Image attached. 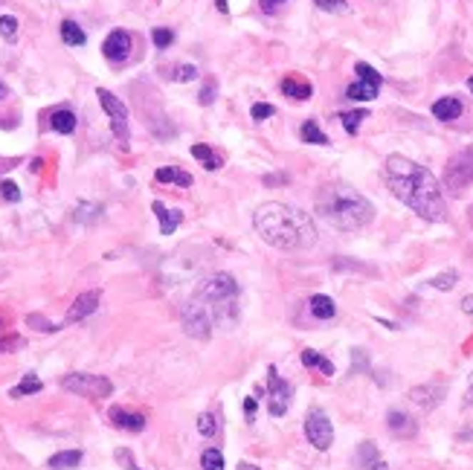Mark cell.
<instances>
[{
    "label": "cell",
    "instance_id": "obj_1",
    "mask_svg": "<svg viewBox=\"0 0 473 470\" xmlns=\"http://www.w3.org/2000/svg\"><path fill=\"white\" fill-rule=\"evenodd\" d=\"M383 178H386V186L392 189V195L401 203H407L412 212H418L424 221L447 218V203L442 198V186L429 168L412 163L410 157L392 154L383 163Z\"/></svg>",
    "mask_w": 473,
    "mask_h": 470
},
{
    "label": "cell",
    "instance_id": "obj_2",
    "mask_svg": "<svg viewBox=\"0 0 473 470\" xmlns=\"http://www.w3.org/2000/svg\"><path fill=\"white\" fill-rule=\"evenodd\" d=\"M255 233H259L276 250H311L317 244V227L308 212L288 206V203H262L253 215Z\"/></svg>",
    "mask_w": 473,
    "mask_h": 470
},
{
    "label": "cell",
    "instance_id": "obj_3",
    "mask_svg": "<svg viewBox=\"0 0 473 470\" xmlns=\"http://www.w3.org/2000/svg\"><path fill=\"white\" fill-rule=\"evenodd\" d=\"M317 215L328 221L334 230L357 233L372 224L375 206L357 189L346 183H331V186H322L317 195Z\"/></svg>",
    "mask_w": 473,
    "mask_h": 470
},
{
    "label": "cell",
    "instance_id": "obj_4",
    "mask_svg": "<svg viewBox=\"0 0 473 470\" xmlns=\"http://www.w3.org/2000/svg\"><path fill=\"white\" fill-rule=\"evenodd\" d=\"M61 387L73 395H81V398H93V401H102L113 392V383L102 374H84V372H73V374H64L61 377Z\"/></svg>",
    "mask_w": 473,
    "mask_h": 470
},
{
    "label": "cell",
    "instance_id": "obj_5",
    "mask_svg": "<svg viewBox=\"0 0 473 470\" xmlns=\"http://www.w3.org/2000/svg\"><path fill=\"white\" fill-rule=\"evenodd\" d=\"M444 186L450 192H462L467 186H473V145L456 151L447 165H444Z\"/></svg>",
    "mask_w": 473,
    "mask_h": 470
},
{
    "label": "cell",
    "instance_id": "obj_6",
    "mask_svg": "<svg viewBox=\"0 0 473 470\" xmlns=\"http://www.w3.org/2000/svg\"><path fill=\"white\" fill-rule=\"evenodd\" d=\"M195 299H200V302H206V305L224 302V299H238V282L230 273H215L198 287Z\"/></svg>",
    "mask_w": 473,
    "mask_h": 470
},
{
    "label": "cell",
    "instance_id": "obj_7",
    "mask_svg": "<svg viewBox=\"0 0 473 470\" xmlns=\"http://www.w3.org/2000/svg\"><path fill=\"white\" fill-rule=\"evenodd\" d=\"M212 314H209V305L200 302V299H192V302L183 308V328L189 337L195 339H209L212 337Z\"/></svg>",
    "mask_w": 473,
    "mask_h": 470
},
{
    "label": "cell",
    "instance_id": "obj_8",
    "mask_svg": "<svg viewBox=\"0 0 473 470\" xmlns=\"http://www.w3.org/2000/svg\"><path fill=\"white\" fill-rule=\"evenodd\" d=\"M96 96H99V105H102V111L108 113V119H111V128H113V134H116V140H122V143H128V137H131V131H128V108L111 93V91H105V88H99L96 91Z\"/></svg>",
    "mask_w": 473,
    "mask_h": 470
},
{
    "label": "cell",
    "instance_id": "obj_9",
    "mask_svg": "<svg viewBox=\"0 0 473 470\" xmlns=\"http://www.w3.org/2000/svg\"><path fill=\"white\" fill-rule=\"evenodd\" d=\"M268 409H270V415L273 418H282L285 412H288V404H290V398H293V387L288 380H282L279 377V372L270 366L268 369Z\"/></svg>",
    "mask_w": 473,
    "mask_h": 470
},
{
    "label": "cell",
    "instance_id": "obj_10",
    "mask_svg": "<svg viewBox=\"0 0 473 470\" xmlns=\"http://www.w3.org/2000/svg\"><path fill=\"white\" fill-rule=\"evenodd\" d=\"M305 436L317 450H328L334 444V426L322 409H311L305 418Z\"/></svg>",
    "mask_w": 473,
    "mask_h": 470
},
{
    "label": "cell",
    "instance_id": "obj_11",
    "mask_svg": "<svg viewBox=\"0 0 473 470\" xmlns=\"http://www.w3.org/2000/svg\"><path fill=\"white\" fill-rule=\"evenodd\" d=\"M444 395H447V387L444 383H421V387H412L410 389V401L412 404H418L424 412H429V409H436L442 401H444Z\"/></svg>",
    "mask_w": 473,
    "mask_h": 470
},
{
    "label": "cell",
    "instance_id": "obj_12",
    "mask_svg": "<svg viewBox=\"0 0 473 470\" xmlns=\"http://www.w3.org/2000/svg\"><path fill=\"white\" fill-rule=\"evenodd\" d=\"M102 302V290H84L76 296V302L67 308V317H64V325H73V322H81L84 317H91Z\"/></svg>",
    "mask_w": 473,
    "mask_h": 470
},
{
    "label": "cell",
    "instance_id": "obj_13",
    "mask_svg": "<svg viewBox=\"0 0 473 470\" xmlns=\"http://www.w3.org/2000/svg\"><path fill=\"white\" fill-rule=\"evenodd\" d=\"M131 35H128L125 29H113L108 38H105V44H102V53H105V58L108 61H113V64H122L128 56H131Z\"/></svg>",
    "mask_w": 473,
    "mask_h": 470
},
{
    "label": "cell",
    "instance_id": "obj_14",
    "mask_svg": "<svg viewBox=\"0 0 473 470\" xmlns=\"http://www.w3.org/2000/svg\"><path fill=\"white\" fill-rule=\"evenodd\" d=\"M151 212L160 218V235H171L180 224H183V212L180 209H168L166 203H160V200H154L151 203Z\"/></svg>",
    "mask_w": 473,
    "mask_h": 470
},
{
    "label": "cell",
    "instance_id": "obj_15",
    "mask_svg": "<svg viewBox=\"0 0 473 470\" xmlns=\"http://www.w3.org/2000/svg\"><path fill=\"white\" fill-rule=\"evenodd\" d=\"M386 426H390V433L395 439H412L418 433V424L407 412H401V409H392L390 415H386Z\"/></svg>",
    "mask_w": 473,
    "mask_h": 470
},
{
    "label": "cell",
    "instance_id": "obj_16",
    "mask_svg": "<svg viewBox=\"0 0 473 470\" xmlns=\"http://www.w3.org/2000/svg\"><path fill=\"white\" fill-rule=\"evenodd\" d=\"M108 415H111L113 426H119V430H128V433L146 430V415H140V412H128V409H122V407H111Z\"/></svg>",
    "mask_w": 473,
    "mask_h": 470
},
{
    "label": "cell",
    "instance_id": "obj_17",
    "mask_svg": "<svg viewBox=\"0 0 473 470\" xmlns=\"http://www.w3.org/2000/svg\"><path fill=\"white\" fill-rule=\"evenodd\" d=\"M357 467L360 470H386V461L380 459V453H377V447H375V441H363L360 447H357Z\"/></svg>",
    "mask_w": 473,
    "mask_h": 470
},
{
    "label": "cell",
    "instance_id": "obj_18",
    "mask_svg": "<svg viewBox=\"0 0 473 470\" xmlns=\"http://www.w3.org/2000/svg\"><path fill=\"white\" fill-rule=\"evenodd\" d=\"M282 93H285L288 99H296V102H308L314 91H311L308 81L296 78V76H288V78H282Z\"/></svg>",
    "mask_w": 473,
    "mask_h": 470
},
{
    "label": "cell",
    "instance_id": "obj_19",
    "mask_svg": "<svg viewBox=\"0 0 473 470\" xmlns=\"http://www.w3.org/2000/svg\"><path fill=\"white\" fill-rule=\"evenodd\" d=\"M433 116L442 122H453L462 116V102L456 96H442L439 102H433Z\"/></svg>",
    "mask_w": 473,
    "mask_h": 470
},
{
    "label": "cell",
    "instance_id": "obj_20",
    "mask_svg": "<svg viewBox=\"0 0 473 470\" xmlns=\"http://www.w3.org/2000/svg\"><path fill=\"white\" fill-rule=\"evenodd\" d=\"M311 314L317 317V320H334L337 317V305H334V299L331 296H325V293H317V296H311Z\"/></svg>",
    "mask_w": 473,
    "mask_h": 470
},
{
    "label": "cell",
    "instance_id": "obj_21",
    "mask_svg": "<svg viewBox=\"0 0 473 470\" xmlns=\"http://www.w3.org/2000/svg\"><path fill=\"white\" fill-rule=\"evenodd\" d=\"M81 459H84V453H81V450H61V453L50 456L47 467H53V470H73V467H78V464H81Z\"/></svg>",
    "mask_w": 473,
    "mask_h": 470
},
{
    "label": "cell",
    "instance_id": "obj_22",
    "mask_svg": "<svg viewBox=\"0 0 473 470\" xmlns=\"http://www.w3.org/2000/svg\"><path fill=\"white\" fill-rule=\"evenodd\" d=\"M50 128H53L56 134H73V131H76V113L67 111V108L56 111V113L50 116Z\"/></svg>",
    "mask_w": 473,
    "mask_h": 470
},
{
    "label": "cell",
    "instance_id": "obj_23",
    "mask_svg": "<svg viewBox=\"0 0 473 470\" xmlns=\"http://www.w3.org/2000/svg\"><path fill=\"white\" fill-rule=\"evenodd\" d=\"M192 157L203 163L206 172H215V168H221V163H224V157H221V154H215V151H212L209 145H203V143L192 145Z\"/></svg>",
    "mask_w": 473,
    "mask_h": 470
},
{
    "label": "cell",
    "instance_id": "obj_24",
    "mask_svg": "<svg viewBox=\"0 0 473 470\" xmlns=\"http://www.w3.org/2000/svg\"><path fill=\"white\" fill-rule=\"evenodd\" d=\"M157 183H178V186H192V175H186V172H180V168H175V165H163V168H157Z\"/></svg>",
    "mask_w": 473,
    "mask_h": 470
},
{
    "label": "cell",
    "instance_id": "obj_25",
    "mask_svg": "<svg viewBox=\"0 0 473 470\" xmlns=\"http://www.w3.org/2000/svg\"><path fill=\"white\" fill-rule=\"evenodd\" d=\"M346 96H349V99H355V102H372V99L377 96V84H369V81L357 78L355 84H349Z\"/></svg>",
    "mask_w": 473,
    "mask_h": 470
},
{
    "label": "cell",
    "instance_id": "obj_26",
    "mask_svg": "<svg viewBox=\"0 0 473 470\" xmlns=\"http://www.w3.org/2000/svg\"><path fill=\"white\" fill-rule=\"evenodd\" d=\"M299 137H302V143H308V145H328V137H325L322 128L317 125V119L302 122V131H299Z\"/></svg>",
    "mask_w": 473,
    "mask_h": 470
},
{
    "label": "cell",
    "instance_id": "obj_27",
    "mask_svg": "<svg viewBox=\"0 0 473 470\" xmlns=\"http://www.w3.org/2000/svg\"><path fill=\"white\" fill-rule=\"evenodd\" d=\"M61 41L67 47H81L84 41H88V35H84V29L76 21H64L61 24Z\"/></svg>",
    "mask_w": 473,
    "mask_h": 470
},
{
    "label": "cell",
    "instance_id": "obj_28",
    "mask_svg": "<svg viewBox=\"0 0 473 470\" xmlns=\"http://www.w3.org/2000/svg\"><path fill=\"white\" fill-rule=\"evenodd\" d=\"M102 206L99 203H78L76 209H73V218L78 221V224H93V221H99L102 218Z\"/></svg>",
    "mask_w": 473,
    "mask_h": 470
},
{
    "label": "cell",
    "instance_id": "obj_29",
    "mask_svg": "<svg viewBox=\"0 0 473 470\" xmlns=\"http://www.w3.org/2000/svg\"><path fill=\"white\" fill-rule=\"evenodd\" d=\"M44 389V383H41V377H35V374H24V380L18 383V387L9 392V398H24V395H35V392H41Z\"/></svg>",
    "mask_w": 473,
    "mask_h": 470
},
{
    "label": "cell",
    "instance_id": "obj_30",
    "mask_svg": "<svg viewBox=\"0 0 473 470\" xmlns=\"http://www.w3.org/2000/svg\"><path fill=\"white\" fill-rule=\"evenodd\" d=\"M302 366H308V369H320L322 374H334V363H331L328 357H322V354L311 352V349H305V352H302Z\"/></svg>",
    "mask_w": 473,
    "mask_h": 470
},
{
    "label": "cell",
    "instance_id": "obj_31",
    "mask_svg": "<svg viewBox=\"0 0 473 470\" xmlns=\"http://www.w3.org/2000/svg\"><path fill=\"white\" fill-rule=\"evenodd\" d=\"M26 325L29 328H35V331H41V334H56L61 325H56V322H50L44 314H29L26 317Z\"/></svg>",
    "mask_w": 473,
    "mask_h": 470
},
{
    "label": "cell",
    "instance_id": "obj_32",
    "mask_svg": "<svg viewBox=\"0 0 473 470\" xmlns=\"http://www.w3.org/2000/svg\"><path fill=\"white\" fill-rule=\"evenodd\" d=\"M200 467H203V470H224V456H221V450H215V447L203 450Z\"/></svg>",
    "mask_w": 473,
    "mask_h": 470
},
{
    "label": "cell",
    "instance_id": "obj_33",
    "mask_svg": "<svg viewBox=\"0 0 473 470\" xmlns=\"http://www.w3.org/2000/svg\"><path fill=\"white\" fill-rule=\"evenodd\" d=\"M340 119H342V128H346L349 134H357L360 122L369 119V113H366V111H349V113H340Z\"/></svg>",
    "mask_w": 473,
    "mask_h": 470
},
{
    "label": "cell",
    "instance_id": "obj_34",
    "mask_svg": "<svg viewBox=\"0 0 473 470\" xmlns=\"http://www.w3.org/2000/svg\"><path fill=\"white\" fill-rule=\"evenodd\" d=\"M456 282H459V273H456V270H444V273H439V276L429 279V285H433L436 290H453Z\"/></svg>",
    "mask_w": 473,
    "mask_h": 470
},
{
    "label": "cell",
    "instance_id": "obj_35",
    "mask_svg": "<svg viewBox=\"0 0 473 470\" xmlns=\"http://www.w3.org/2000/svg\"><path fill=\"white\" fill-rule=\"evenodd\" d=\"M355 73H357V78H363V81H369V84H377V88H380V84H383V76L372 67V64H363V61H357L355 64Z\"/></svg>",
    "mask_w": 473,
    "mask_h": 470
},
{
    "label": "cell",
    "instance_id": "obj_36",
    "mask_svg": "<svg viewBox=\"0 0 473 470\" xmlns=\"http://www.w3.org/2000/svg\"><path fill=\"white\" fill-rule=\"evenodd\" d=\"M0 38L15 41L18 38V18L15 15H0Z\"/></svg>",
    "mask_w": 473,
    "mask_h": 470
},
{
    "label": "cell",
    "instance_id": "obj_37",
    "mask_svg": "<svg viewBox=\"0 0 473 470\" xmlns=\"http://www.w3.org/2000/svg\"><path fill=\"white\" fill-rule=\"evenodd\" d=\"M151 41H154L157 50H166V47H171V41H175V32L166 29V26H157V29L151 32Z\"/></svg>",
    "mask_w": 473,
    "mask_h": 470
},
{
    "label": "cell",
    "instance_id": "obj_38",
    "mask_svg": "<svg viewBox=\"0 0 473 470\" xmlns=\"http://www.w3.org/2000/svg\"><path fill=\"white\" fill-rule=\"evenodd\" d=\"M317 9L322 12H331V15H342V12H349V4L346 0H314Z\"/></svg>",
    "mask_w": 473,
    "mask_h": 470
},
{
    "label": "cell",
    "instance_id": "obj_39",
    "mask_svg": "<svg viewBox=\"0 0 473 470\" xmlns=\"http://www.w3.org/2000/svg\"><path fill=\"white\" fill-rule=\"evenodd\" d=\"M215 430H218V424H215V415H212V412H203V415L198 418V433L206 436V439H212Z\"/></svg>",
    "mask_w": 473,
    "mask_h": 470
},
{
    "label": "cell",
    "instance_id": "obj_40",
    "mask_svg": "<svg viewBox=\"0 0 473 470\" xmlns=\"http://www.w3.org/2000/svg\"><path fill=\"white\" fill-rule=\"evenodd\" d=\"M0 198L9 200V203H18V200H21V189H18V183H12V180H0Z\"/></svg>",
    "mask_w": 473,
    "mask_h": 470
},
{
    "label": "cell",
    "instance_id": "obj_41",
    "mask_svg": "<svg viewBox=\"0 0 473 470\" xmlns=\"http://www.w3.org/2000/svg\"><path fill=\"white\" fill-rule=\"evenodd\" d=\"M171 78H175V81H195L198 78V67L195 64H178L175 73H171Z\"/></svg>",
    "mask_w": 473,
    "mask_h": 470
},
{
    "label": "cell",
    "instance_id": "obj_42",
    "mask_svg": "<svg viewBox=\"0 0 473 470\" xmlns=\"http://www.w3.org/2000/svg\"><path fill=\"white\" fill-rule=\"evenodd\" d=\"M250 116H253L255 122H265V119L273 116V105H268V102H255V105L250 108Z\"/></svg>",
    "mask_w": 473,
    "mask_h": 470
},
{
    "label": "cell",
    "instance_id": "obj_43",
    "mask_svg": "<svg viewBox=\"0 0 473 470\" xmlns=\"http://www.w3.org/2000/svg\"><path fill=\"white\" fill-rule=\"evenodd\" d=\"M113 459H116L125 470H140V467H137V461H134V456H131V450H125V447H119V450L113 453Z\"/></svg>",
    "mask_w": 473,
    "mask_h": 470
},
{
    "label": "cell",
    "instance_id": "obj_44",
    "mask_svg": "<svg viewBox=\"0 0 473 470\" xmlns=\"http://www.w3.org/2000/svg\"><path fill=\"white\" fill-rule=\"evenodd\" d=\"M215 91H218V88H215V81H206L200 88V93H198V102L200 105H212L215 102Z\"/></svg>",
    "mask_w": 473,
    "mask_h": 470
},
{
    "label": "cell",
    "instance_id": "obj_45",
    "mask_svg": "<svg viewBox=\"0 0 473 470\" xmlns=\"http://www.w3.org/2000/svg\"><path fill=\"white\" fill-rule=\"evenodd\" d=\"M352 372H360V369H366L369 366V357H366V352L363 349H352Z\"/></svg>",
    "mask_w": 473,
    "mask_h": 470
},
{
    "label": "cell",
    "instance_id": "obj_46",
    "mask_svg": "<svg viewBox=\"0 0 473 470\" xmlns=\"http://www.w3.org/2000/svg\"><path fill=\"white\" fill-rule=\"evenodd\" d=\"M24 339L21 337H9V339H0V352H9V349H21Z\"/></svg>",
    "mask_w": 473,
    "mask_h": 470
},
{
    "label": "cell",
    "instance_id": "obj_47",
    "mask_svg": "<svg viewBox=\"0 0 473 470\" xmlns=\"http://www.w3.org/2000/svg\"><path fill=\"white\" fill-rule=\"evenodd\" d=\"M462 407H473V374H470V380H467V389H464Z\"/></svg>",
    "mask_w": 473,
    "mask_h": 470
},
{
    "label": "cell",
    "instance_id": "obj_48",
    "mask_svg": "<svg viewBox=\"0 0 473 470\" xmlns=\"http://www.w3.org/2000/svg\"><path fill=\"white\" fill-rule=\"evenodd\" d=\"M265 183H268V186H273V183H288V175H268Z\"/></svg>",
    "mask_w": 473,
    "mask_h": 470
},
{
    "label": "cell",
    "instance_id": "obj_49",
    "mask_svg": "<svg viewBox=\"0 0 473 470\" xmlns=\"http://www.w3.org/2000/svg\"><path fill=\"white\" fill-rule=\"evenodd\" d=\"M244 415H247V418L255 415V398H247V401H244Z\"/></svg>",
    "mask_w": 473,
    "mask_h": 470
},
{
    "label": "cell",
    "instance_id": "obj_50",
    "mask_svg": "<svg viewBox=\"0 0 473 470\" xmlns=\"http://www.w3.org/2000/svg\"><path fill=\"white\" fill-rule=\"evenodd\" d=\"M462 311H464V314H470V317H473V293H470V296H464V299H462Z\"/></svg>",
    "mask_w": 473,
    "mask_h": 470
},
{
    "label": "cell",
    "instance_id": "obj_51",
    "mask_svg": "<svg viewBox=\"0 0 473 470\" xmlns=\"http://www.w3.org/2000/svg\"><path fill=\"white\" fill-rule=\"evenodd\" d=\"M279 4H285V0H262V6H265L268 12H270V9H276Z\"/></svg>",
    "mask_w": 473,
    "mask_h": 470
},
{
    "label": "cell",
    "instance_id": "obj_52",
    "mask_svg": "<svg viewBox=\"0 0 473 470\" xmlns=\"http://www.w3.org/2000/svg\"><path fill=\"white\" fill-rule=\"evenodd\" d=\"M215 6H218V12H230V4H227V0H215Z\"/></svg>",
    "mask_w": 473,
    "mask_h": 470
},
{
    "label": "cell",
    "instance_id": "obj_53",
    "mask_svg": "<svg viewBox=\"0 0 473 470\" xmlns=\"http://www.w3.org/2000/svg\"><path fill=\"white\" fill-rule=\"evenodd\" d=\"M6 96H9V88H6V84H4V81H0V102H4Z\"/></svg>",
    "mask_w": 473,
    "mask_h": 470
},
{
    "label": "cell",
    "instance_id": "obj_54",
    "mask_svg": "<svg viewBox=\"0 0 473 470\" xmlns=\"http://www.w3.org/2000/svg\"><path fill=\"white\" fill-rule=\"evenodd\" d=\"M238 470H259V467H255V464H247V461H241V464H238Z\"/></svg>",
    "mask_w": 473,
    "mask_h": 470
},
{
    "label": "cell",
    "instance_id": "obj_55",
    "mask_svg": "<svg viewBox=\"0 0 473 470\" xmlns=\"http://www.w3.org/2000/svg\"><path fill=\"white\" fill-rule=\"evenodd\" d=\"M467 91H470V93H473V76H470V78H467Z\"/></svg>",
    "mask_w": 473,
    "mask_h": 470
}]
</instances>
